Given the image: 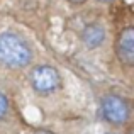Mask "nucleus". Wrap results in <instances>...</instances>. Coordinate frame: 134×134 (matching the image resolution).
I'll list each match as a JSON object with an SVG mask.
<instances>
[{
	"mask_svg": "<svg viewBox=\"0 0 134 134\" xmlns=\"http://www.w3.org/2000/svg\"><path fill=\"white\" fill-rule=\"evenodd\" d=\"M31 59V49L20 37L14 34L0 36V63L10 68L27 65Z\"/></svg>",
	"mask_w": 134,
	"mask_h": 134,
	"instance_id": "obj_1",
	"label": "nucleus"
},
{
	"mask_svg": "<svg viewBox=\"0 0 134 134\" xmlns=\"http://www.w3.org/2000/svg\"><path fill=\"white\" fill-rule=\"evenodd\" d=\"M32 87L39 93H49L59 85V75L51 66H39L32 71Z\"/></svg>",
	"mask_w": 134,
	"mask_h": 134,
	"instance_id": "obj_2",
	"label": "nucleus"
},
{
	"mask_svg": "<svg viewBox=\"0 0 134 134\" xmlns=\"http://www.w3.org/2000/svg\"><path fill=\"white\" fill-rule=\"evenodd\" d=\"M102 110H104L105 119L112 124H122L129 117L127 102L121 97H115V95H110V97L105 98L104 104H102Z\"/></svg>",
	"mask_w": 134,
	"mask_h": 134,
	"instance_id": "obj_3",
	"label": "nucleus"
},
{
	"mask_svg": "<svg viewBox=\"0 0 134 134\" xmlns=\"http://www.w3.org/2000/svg\"><path fill=\"white\" fill-rule=\"evenodd\" d=\"M117 53L121 61H124L126 65H132L134 61V31L126 29L121 34L117 43Z\"/></svg>",
	"mask_w": 134,
	"mask_h": 134,
	"instance_id": "obj_4",
	"label": "nucleus"
},
{
	"mask_svg": "<svg viewBox=\"0 0 134 134\" xmlns=\"http://www.w3.org/2000/svg\"><path fill=\"white\" fill-rule=\"evenodd\" d=\"M83 39H85V43L88 44L90 48H95V46H98L102 43V39H104V31H102L100 27H97V26H92V27H88V29L85 31Z\"/></svg>",
	"mask_w": 134,
	"mask_h": 134,
	"instance_id": "obj_5",
	"label": "nucleus"
},
{
	"mask_svg": "<svg viewBox=\"0 0 134 134\" xmlns=\"http://www.w3.org/2000/svg\"><path fill=\"white\" fill-rule=\"evenodd\" d=\"M7 107H9V104H7V98L3 97L2 93H0V117H2V115L7 112Z\"/></svg>",
	"mask_w": 134,
	"mask_h": 134,
	"instance_id": "obj_6",
	"label": "nucleus"
},
{
	"mask_svg": "<svg viewBox=\"0 0 134 134\" xmlns=\"http://www.w3.org/2000/svg\"><path fill=\"white\" fill-rule=\"evenodd\" d=\"M71 2H83V0H71Z\"/></svg>",
	"mask_w": 134,
	"mask_h": 134,
	"instance_id": "obj_7",
	"label": "nucleus"
}]
</instances>
